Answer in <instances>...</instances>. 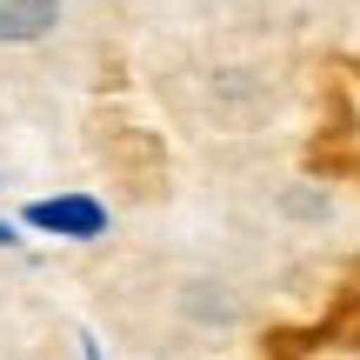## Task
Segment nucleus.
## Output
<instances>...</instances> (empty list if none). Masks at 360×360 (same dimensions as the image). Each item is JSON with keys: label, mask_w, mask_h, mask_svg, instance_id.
Masks as SVG:
<instances>
[{"label": "nucleus", "mask_w": 360, "mask_h": 360, "mask_svg": "<svg viewBox=\"0 0 360 360\" xmlns=\"http://www.w3.org/2000/svg\"><path fill=\"white\" fill-rule=\"evenodd\" d=\"M27 227L67 233V240H94V233H107V207L87 200V193H60V200H34L27 207Z\"/></svg>", "instance_id": "f257e3e1"}, {"label": "nucleus", "mask_w": 360, "mask_h": 360, "mask_svg": "<svg viewBox=\"0 0 360 360\" xmlns=\"http://www.w3.org/2000/svg\"><path fill=\"white\" fill-rule=\"evenodd\" d=\"M60 20V0H0V40L7 47H27V40L53 34Z\"/></svg>", "instance_id": "f03ea898"}, {"label": "nucleus", "mask_w": 360, "mask_h": 360, "mask_svg": "<svg viewBox=\"0 0 360 360\" xmlns=\"http://www.w3.org/2000/svg\"><path fill=\"white\" fill-rule=\"evenodd\" d=\"M13 240H20V233H13V227H7V220H0V247H13Z\"/></svg>", "instance_id": "7ed1b4c3"}]
</instances>
